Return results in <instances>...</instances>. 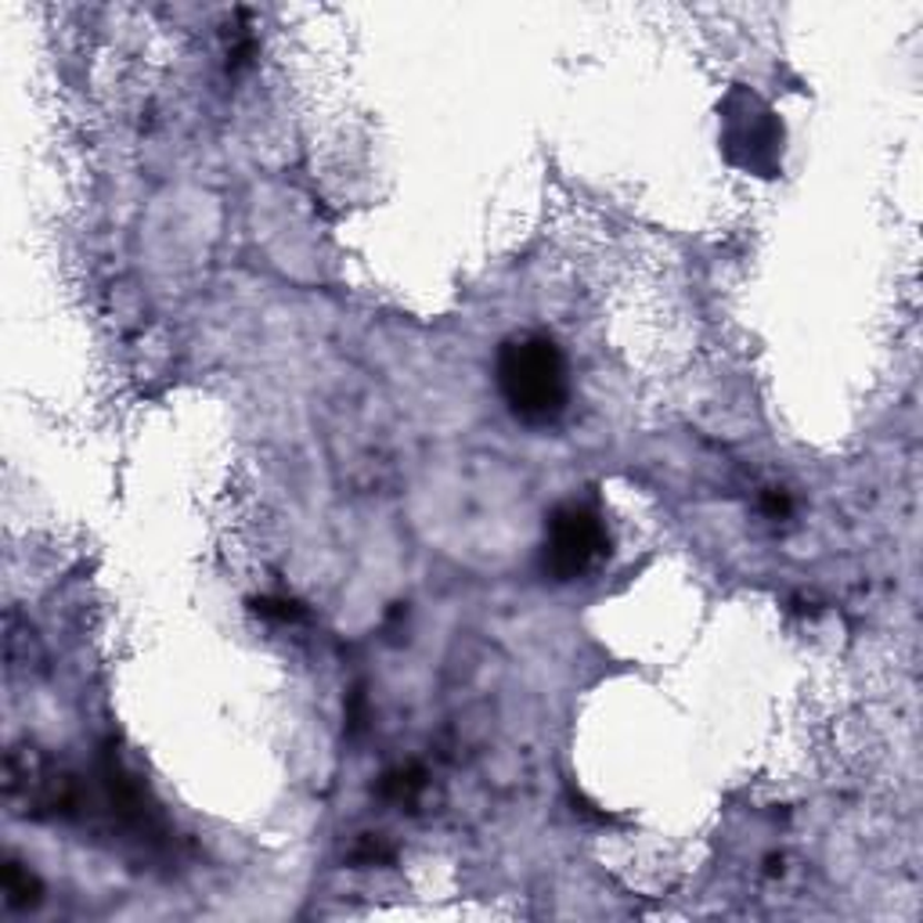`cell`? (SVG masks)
I'll return each mask as SVG.
<instances>
[{"label": "cell", "mask_w": 923, "mask_h": 923, "mask_svg": "<svg viewBox=\"0 0 923 923\" xmlns=\"http://www.w3.org/2000/svg\"><path fill=\"white\" fill-rule=\"evenodd\" d=\"M498 389L519 423L552 426L570 400L567 357L559 343L541 332L505 339L498 351Z\"/></svg>", "instance_id": "6da1fadb"}, {"label": "cell", "mask_w": 923, "mask_h": 923, "mask_svg": "<svg viewBox=\"0 0 923 923\" xmlns=\"http://www.w3.org/2000/svg\"><path fill=\"white\" fill-rule=\"evenodd\" d=\"M606 552H610V538H606L602 516L591 505L570 501V505H559L548 516L545 545H541V567L548 577H556V581H577Z\"/></svg>", "instance_id": "7a4b0ae2"}, {"label": "cell", "mask_w": 923, "mask_h": 923, "mask_svg": "<svg viewBox=\"0 0 923 923\" xmlns=\"http://www.w3.org/2000/svg\"><path fill=\"white\" fill-rule=\"evenodd\" d=\"M0 888H4V905H11V909H33L40 902V894H43L40 876L29 870V865L14 862V859H8L4 884Z\"/></svg>", "instance_id": "3957f363"}, {"label": "cell", "mask_w": 923, "mask_h": 923, "mask_svg": "<svg viewBox=\"0 0 923 923\" xmlns=\"http://www.w3.org/2000/svg\"><path fill=\"white\" fill-rule=\"evenodd\" d=\"M423 787H426V775L418 769H397L383 779V798L397 801V804H415Z\"/></svg>", "instance_id": "277c9868"}, {"label": "cell", "mask_w": 923, "mask_h": 923, "mask_svg": "<svg viewBox=\"0 0 923 923\" xmlns=\"http://www.w3.org/2000/svg\"><path fill=\"white\" fill-rule=\"evenodd\" d=\"M256 613L260 617H274V620H296L303 610L293 599H260L256 602Z\"/></svg>", "instance_id": "5b68a950"}]
</instances>
